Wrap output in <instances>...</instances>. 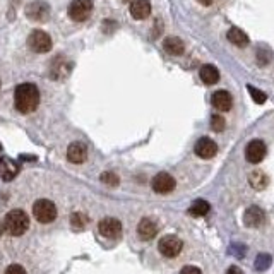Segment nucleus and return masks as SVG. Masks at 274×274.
Wrapping results in <instances>:
<instances>
[{
    "label": "nucleus",
    "mask_w": 274,
    "mask_h": 274,
    "mask_svg": "<svg viewBox=\"0 0 274 274\" xmlns=\"http://www.w3.org/2000/svg\"><path fill=\"white\" fill-rule=\"evenodd\" d=\"M14 105L21 113H31L40 105V91L35 84H19L14 91Z\"/></svg>",
    "instance_id": "obj_1"
},
{
    "label": "nucleus",
    "mask_w": 274,
    "mask_h": 274,
    "mask_svg": "<svg viewBox=\"0 0 274 274\" xmlns=\"http://www.w3.org/2000/svg\"><path fill=\"white\" fill-rule=\"evenodd\" d=\"M3 227H5L7 233H10V235H14V236H19L28 231L29 218L23 209H14L5 216Z\"/></svg>",
    "instance_id": "obj_2"
},
{
    "label": "nucleus",
    "mask_w": 274,
    "mask_h": 274,
    "mask_svg": "<svg viewBox=\"0 0 274 274\" xmlns=\"http://www.w3.org/2000/svg\"><path fill=\"white\" fill-rule=\"evenodd\" d=\"M33 214L40 223H51L57 218V206L48 199H40L33 206Z\"/></svg>",
    "instance_id": "obj_3"
},
{
    "label": "nucleus",
    "mask_w": 274,
    "mask_h": 274,
    "mask_svg": "<svg viewBox=\"0 0 274 274\" xmlns=\"http://www.w3.org/2000/svg\"><path fill=\"white\" fill-rule=\"evenodd\" d=\"M28 46L31 48L35 53H46L51 50V38L50 35L42 29H36L29 35L28 38Z\"/></svg>",
    "instance_id": "obj_4"
},
{
    "label": "nucleus",
    "mask_w": 274,
    "mask_h": 274,
    "mask_svg": "<svg viewBox=\"0 0 274 274\" xmlns=\"http://www.w3.org/2000/svg\"><path fill=\"white\" fill-rule=\"evenodd\" d=\"M92 12V2L91 0H72L69 5V17L76 23H83Z\"/></svg>",
    "instance_id": "obj_5"
},
{
    "label": "nucleus",
    "mask_w": 274,
    "mask_h": 274,
    "mask_svg": "<svg viewBox=\"0 0 274 274\" xmlns=\"http://www.w3.org/2000/svg\"><path fill=\"white\" fill-rule=\"evenodd\" d=\"M182 240L175 235H166L163 236L158 243V250L161 252V255L165 257H177V255L182 252Z\"/></svg>",
    "instance_id": "obj_6"
},
{
    "label": "nucleus",
    "mask_w": 274,
    "mask_h": 274,
    "mask_svg": "<svg viewBox=\"0 0 274 274\" xmlns=\"http://www.w3.org/2000/svg\"><path fill=\"white\" fill-rule=\"evenodd\" d=\"M266 153H268V147H266L264 140H250L245 147V158L249 163H261L264 160Z\"/></svg>",
    "instance_id": "obj_7"
},
{
    "label": "nucleus",
    "mask_w": 274,
    "mask_h": 274,
    "mask_svg": "<svg viewBox=\"0 0 274 274\" xmlns=\"http://www.w3.org/2000/svg\"><path fill=\"white\" fill-rule=\"evenodd\" d=\"M151 187H153V190L156 192V194H168V192H172L173 188H175V179H173L170 173L161 172L153 179Z\"/></svg>",
    "instance_id": "obj_8"
},
{
    "label": "nucleus",
    "mask_w": 274,
    "mask_h": 274,
    "mask_svg": "<svg viewBox=\"0 0 274 274\" xmlns=\"http://www.w3.org/2000/svg\"><path fill=\"white\" fill-rule=\"evenodd\" d=\"M98 231L101 233L105 238H118L122 233V223L115 218H105L99 221Z\"/></svg>",
    "instance_id": "obj_9"
},
{
    "label": "nucleus",
    "mask_w": 274,
    "mask_h": 274,
    "mask_svg": "<svg viewBox=\"0 0 274 274\" xmlns=\"http://www.w3.org/2000/svg\"><path fill=\"white\" fill-rule=\"evenodd\" d=\"M26 16H28L31 21H38V23H42V21H46L48 16H50V7H48V3L36 0V2H31L28 5V9H26Z\"/></svg>",
    "instance_id": "obj_10"
},
{
    "label": "nucleus",
    "mask_w": 274,
    "mask_h": 274,
    "mask_svg": "<svg viewBox=\"0 0 274 274\" xmlns=\"http://www.w3.org/2000/svg\"><path fill=\"white\" fill-rule=\"evenodd\" d=\"M194 151L199 158H202V160H209V158H213L214 154H216L218 146L213 139H209V137H201V139L195 142Z\"/></svg>",
    "instance_id": "obj_11"
},
{
    "label": "nucleus",
    "mask_w": 274,
    "mask_h": 274,
    "mask_svg": "<svg viewBox=\"0 0 274 274\" xmlns=\"http://www.w3.org/2000/svg\"><path fill=\"white\" fill-rule=\"evenodd\" d=\"M211 103L213 106L218 110V112H228L233 105V98L228 91L220 90V91H214L213 92V98H211Z\"/></svg>",
    "instance_id": "obj_12"
},
{
    "label": "nucleus",
    "mask_w": 274,
    "mask_h": 274,
    "mask_svg": "<svg viewBox=\"0 0 274 274\" xmlns=\"http://www.w3.org/2000/svg\"><path fill=\"white\" fill-rule=\"evenodd\" d=\"M264 220H266V213L257 206H250L249 209L245 211V214H243V223L252 228L261 227V225L264 223Z\"/></svg>",
    "instance_id": "obj_13"
},
{
    "label": "nucleus",
    "mask_w": 274,
    "mask_h": 274,
    "mask_svg": "<svg viewBox=\"0 0 274 274\" xmlns=\"http://www.w3.org/2000/svg\"><path fill=\"white\" fill-rule=\"evenodd\" d=\"M156 233H158V225H156V221H153L151 218H144V220H140V223L137 225V235H139L140 240L154 238Z\"/></svg>",
    "instance_id": "obj_14"
},
{
    "label": "nucleus",
    "mask_w": 274,
    "mask_h": 274,
    "mask_svg": "<svg viewBox=\"0 0 274 274\" xmlns=\"http://www.w3.org/2000/svg\"><path fill=\"white\" fill-rule=\"evenodd\" d=\"M67 158L70 163H76V165H79V163H84L88 158V147L86 144L83 142H72L69 146L67 149Z\"/></svg>",
    "instance_id": "obj_15"
},
{
    "label": "nucleus",
    "mask_w": 274,
    "mask_h": 274,
    "mask_svg": "<svg viewBox=\"0 0 274 274\" xmlns=\"http://www.w3.org/2000/svg\"><path fill=\"white\" fill-rule=\"evenodd\" d=\"M151 14V3L149 0H132L131 3V16L137 21L146 19Z\"/></svg>",
    "instance_id": "obj_16"
},
{
    "label": "nucleus",
    "mask_w": 274,
    "mask_h": 274,
    "mask_svg": "<svg viewBox=\"0 0 274 274\" xmlns=\"http://www.w3.org/2000/svg\"><path fill=\"white\" fill-rule=\"evenodd\" d=\"M17 172H19V166H17L16 161L9 160V158H2L0 160V179L9 182V180H12L17 175Z\"/></svg>",
    "instance_id": "obj_17"
},
{
    "label": "nucleus",
    "mask_w": 274,
    "mask_h": 274,
    "mask_svg": "<svg viewBox=\"0 0 274 274\" xmlns=\"http://www.w3.org/2000/svg\"><path fill=\"white\" fill-rule=\"evenodd\" d=\"M163 48H165V51L166 53H170V55H182L185 45H183V42L180 38H177V36H170V38L165 40Z\"/></svg>",
    "instance_id": "obj_18"
},
{
    "label": "nucleus",
    "mask_w": 274,
    "mask_h": 274,
    "mask_svg": "<svg viewBox=\"0 0 274 274\" xmlns=\"http://www.w3.org/2000/svg\"><path fill=\"white\" fill-rule=\"evenodd\" d=\"M199 76H201L202 83H206V84H216L218 81H220V70L214 67V65L207 64V65H204V67L201 69Z\"/></svg>",
    "instance_id": "obj_19"
},
{
    "label": "nucleus",
    "mask_w": 274,
    "mask_h": 274,
    "mask_svg": "<svg viewBox=\"0 0 274 274\" xmlns=\"http://www.w3.org/2000/svg\"><path fill=\"white\" fill-rule=\"evenodd\" d=\"M228 40L236 46H247L249 45V36L238 28H231L228 31Z\"/></svg>",
    "instance_id": "obj_20"
},
{
    "label": "nucleus",
    "mask_w": 274,
    "mask_h": 274,
    "mask_svg": "<svg viewBox=\"0 0 274 274\" xmlns=\"http://www.w3.org/2000/svg\"><path fill=\"white\" fill-rule=\"evenodd\" d=\"M249 182H250L252 187L255 188V190H262V188L268 187V182H269V180H268V177H266L264 172H261V170H255V172L250 173Z\"/></svg>",
    "instance_id": "obj_21"
},
{
    "label": "nucleus",
    "mask_w": 274,
    "mask_h": 274,
    "mask_svg": "<svg viewBox=\"0 0 274 274\" xmlns=\"http://www.w3.org/2000/svg\"><path fill=\"white\" fill-rule=\"evenodd\" d=\"M209 213V202H206L204 199H199L194 204L188 207V214L190 216H206Z\"/></svg>",
    "instance_id": "obj_22"
},
{
    "label": "nucleus",
    "mask_w": 274,
    "mask_h": 274,
    "mask_svg": "<svg viewBox=\"0 0 274 274\" xmlns=\"http://www.w3.org/2000/svg\"><path fill=\"white\" fill-rule=\"evenodd\" d=\"M86 223H88V218L84 216L83 213H74L72 216H70V225H72V228L83 229L86 227Z\"/></svg>",
    "instance_id": "obj_23"
},
{
    "label": "nucleus",
    "mask_w": 274,
    "mask_h": 274,
    "mask_svg": "<svg viewBox=\"0 0 274 274\" xmlns=\"http://www.w3.org/2000/svg\"><path fill=\"white\" fill-rule=\"evenodd\" d=\"M249 92H250V96H252V99H254L257 105H262V103L268 99V96L264 94V91H261V90H257V88H254V86H249Z\"/></svg>",
    "instance_id": "obj_24"
},
{
    "label": "nucleus",
    "mask_w": 274,
    "mask_h": 274,
    "mask_svg": "<svg viewBox=\"0 0 274 274\" xmlns=\"http://www.w3.org/2000/svg\"><path fill=\"white\" fill-rule=\"evenodd\" d=\"M211 129L214 132H221L225 129V118L221 115H213L211 117Z\"/></svg>",
    "instance_id": "obj_25"
},
{
    "label": "nucleus",
    "mask_w": 274,
    "mask_h": 274,
    "mask_svg": "<svg viewBox=\"0 0 274 274\" xmlns=\"http://www.w3.org/2000/svg\"><path fill=\"white\" fill-rule=\"evenodd\" d=\"M101 182L106 183V185H110V187H117V185H118V177L115 175V173H112V172H105L101 175Z\"/></svg>",
    "instance_id": "obj_26"
},
{
    "label": "nucleus",
    "mask_w": 274,
    "mask_h": 274,
    "mask_svg": "<svg viewBox=\"0 0 274 274\" xmlns=\"http://www.w3.org/2000/svg\"><path fill=\"white\" fill-rule=\"evenodd\" d=\"M269 264H271V257L269 255H259L257 257V262H255V268L259 269V271H262V269H268Z\"/></svg>",
    "instance_id": "obj_27"
},
{
    "label": "nucleus",
    "mask_w": 274,
    "mask_h": 274,
    "mask_svg": "<svg viewBox=\"0 0 274 274\" xmlns=\"http://www.w3.org/2000/svg\"><path fill=\"white\" fill-rule=\"evenodd\" d=\"M3 274H26V271H24L23 266L12 264V266H9V268L5 269V273H3Z\"/></svg>",
    "instance_id": "obj_28"
},
{
    "label": "nucleus",
    "mask_w": 274,
    "mask_h": 274,
    "mask_svg": "<svg viewBox=\"0 0 274 274\" xmlns=\"http://www.w3.org/2000/svg\"><path fill=\"white\" fill-rule=\"evenodd\" d=\"M180 274H202L201 269L195 268V266H185V268L180 271Z\"/></svg>",
    "instance_id": "obj_29"
},
{
    "label": "nucleus",
    "mask_w": 274,
    "mask_h": 274,
    "mask_svg": "<svg viewBox=\"0 0 274 274\" xmlns=\"http://www.w3.org/2000/svg\"><path fill=\"white\" fill-rule=\"evenodd\" d=\"M227 274H243V271L240 268H236V266H231L227 271Z\"/></svg>",
    "instance_id": "obj_30"
},
{
    "label": "nucleus",
    "mask_w": 274,
    "mask_h": 274,
    "mask_svg": "<svg viewBox=\"0 0 274 274\" xmlns=\"http://www.w3.org/2000/svg\"><path fill=\"white\" fill-rule=\"evenodd\" d=\"M199 3H202V5H211L213 3V0H197Z\"/></svg>",
    "instance_id": "obj_31"
},
{
    "label": "nucleus",
    "mask_w": 274,
    "mask_h": 274,
    "mask_svg": "<svg viewBox=\"0 0 274 274\" xmlns=\"http://www.w3.org/2000/svg\"><path fill=\"white\" fill-rule=\"evenodd\" d=\"M3 228H5V227H2V225H0V235H2V229H3Z\"/></svg>",
    "instance_id": "obj_32"
},
{
    "label": "nucleus",
    "mask_w": 274,
    "mask_h": 274,
    "mask_svg": "<svg viewBox=\"0 0 274 274\" xmlns=\"http://www.w3.org/2000/svg\"><path fill=\"white\" fill-rule=\"evenodd\" d=\"M122 2H127V0H122Z\"/></svg>",
    "instance_id": "obj_33"
}]
</instances>
